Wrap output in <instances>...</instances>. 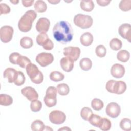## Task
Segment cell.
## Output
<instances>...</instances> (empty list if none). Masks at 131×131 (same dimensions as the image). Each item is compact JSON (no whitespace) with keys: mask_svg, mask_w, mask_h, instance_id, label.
<instances>
[{"mask_svg":"<svg viewBox=\"0 0 131 131\" xmlns=\"http://www.w3.org/2000/svg\"><path fill=\"white\" fill-rule=\"evenodd\" d=\"M53 34L57 41L66 44L72 41L74 34L71 25L63 20L55 24L53 28Z\"/></svg>","mask_w":131,"mask_h":131,"instance_id":"cell-1","label":"cell"},{"mask_svg":"<svg viewBox=\"0 0 131 131\" xmlns=\"http://www.w3.org/2000/svg\"><path fill=\"white\" fill-rule=\"evenodd\" d=\"M37 17L35 11L30 10L25 12L18 23L19 30L23 32H27L31 30L32 23Z\"/></svg>","mask_w":131,"mask_h":131,"instance_id":"cell-2","label":"cell"},{"mask_svg":"<svg viewBox=\"0 0 131 131\" xmlns=\"http://www.w3.org/2000/svg\"><path fill=\"white\" fill-rule=\"evenodd\" d=\"M27 75L30 77L31 80L35 84H40L43 80V75L38 67L33 63L28 64L26 68Z\"/></svg>","mask_w":131,"mask_h":131,"instance_id":"cell-3","label":"cell"},{"mask_svg":"<svg viewBox=\"0 0 131 131\" xmlns=\"http://www.w3.org/2000/svg\"><path fill=\"white\" fill-rule=\"evenodd\" d=\"M105 88L110 93L121 95L126 91V84L123 81H116L112 79L106 82Z\"/></svg>","mask_w":131,"mask_h":131,"instance_id":"cell-4","label":"cell"},{"mask_svg":"<svg viewBox=\"0 0 131 131\" xmlns=\"http://www.w3.org/2000/svg\"><path fill=\"white\" fill-rule=\"evenodd\" d=\"M74 23L76 26L82 29H88L92 26L93 20L90 15L79 13L74 16Z\"/></svg>","mask_w":131,"mask_h":131,"instance_id":"cell-5","label":"cell"},{"mask_svg":"<svg viewBox=\"0 0 131 131\" xmlns=\"http://www.w3.org/2000/svg\"><path fill=\"white\" fill-rule=\"evenodd\" d=\"M57 92V89L54 86H49L47 88L43 101L48 107H52L56 104Z\"/></svg>","mask_w":131,"mask_h":131,"instance_id":"cell-6","label":"cell"},{"mask_svg":"<svg viewBox=\"0 0 131 131\" xmlns=\"http://www.w3.org/2000/svg\"><path fill=\"white\" fill-rule=\"evenodd\" d=\"M35 60L41 67H45L53 62L54 56L51 53L42 52L36 56Z\"/></svg>","mask_w":131,"mask_h":131,"instance_id":"cell-7","label":"cell"},{"mask_svg":"<svg viewBox=\"0 0 131 131\" xmlns=\"http://www.w3.org/2000/svg\"><path fill=\"white\" fill-rule=\"evenodd\" d=\"M13 29L10 26H4L0 29V38L4 43H8L12 39Z\"/></svg>","mask_w":131,"mask_h":131,"instance_id":"cell-8","label":"cell"},{"mask_svg":"<svg viewBox=\"0 0 131 131\" xmlns=\"http://www.w3.org/2000/svg\"><path fill=\"white\" fill-rule=\"evenodd\" d=\"M66 119V116L64 113L59 110L52 111L49 114V120L53 124H61Z\"/></svg>","mask_w":131,"mask_h":131,"instance_id":"cell-9","label":"cell"},{"mask_svg":"<svg viewBox=\"0 0 131 131\" xmlns=\"http://www.w3.org/2000/svg\"><path fill=\"white\" fill-rule=\"evenodd\" d=\"M121 108L120 105L114 102L109 103L105 109V112L107 116L112 118H116L120 114Z\"/></svg>","mask_w":131,"mask_h":131,"instance_id":"cell-10","label":"cell"},{"mask_svg":"<svg viewBox=\"0 0 131 131\" xmlns=\"http://www.w3.org/2000/svg\"><path fill=\"white\" fill-rule=\"evenodd\" d=\"M63 54L64 56L72 58L76 61L79 57L80 54V49L77 47H67L63 49Z\"/></svg>","mask_w":131,"mask_h":131,"instance_id":"cell-11","label":"cell"},{"mask_svg":"<svg viewBox=\"0 0 131 131\" xmlns=\"http://www.w3.org/2000/svg\"><path fill=\"white\" fill-rule=\"evenodd\" d=\"M50 26V20L46 17L39 18L35 26L36 30L39 33H46L48 31Z\"/></svg>","mask_w":131,"mask_h":131,"instance_id":"cell-12","label":"cell"},{"mask_svg":"<svg viewBox=\"0 0 131 131\" xmlns=\"http://www.w3.org/2000/svg\"><path fill=\"white\" fill-rule=\"evenodd\" d=\"M118 32L122 38L127 39L129 42H131V26L130 24L124 23L121 25L119 28Z\"/></svg>","mask_w":131,"mask_h":131,"instance_id":"cell-13","label":"cell"},{"mask_svg":"<svg viewBox=\"0 0 131 131\" xmlns=\"http://www.w3.org/2000/svg\"><path fill=\"white\" fill-rule=\"evenodd\" d=\"M21 94L26 97L29 101L37 100L38 98V95L34 88L31 86H26L21 89Z\"/></svg>","mask_w":131,"mask_h":131,"instance_id":"cell-14","label":"cell"},{"mask_svg":"<svg viewBox=\"0 0 131 131\" xmlns=\"http://www.w3.org/2000/svg\"><path fill=\"white\" fill-rule=\"evenodd\" d=\"M60 65L62 69L66 72H71L74 66V61L69 57H62L60 60Z\"/></svg>","mask_w":131,"mask_h":131,"instance_id":"cell-15","label":"cell"},{"mask_svg":"<svg viewBox=\"0 0 131 131\" xmlns=\"http://www.w3.org/2000/svg\"><path fill=\"white\" fill-rule=\"evenodd\" d=\"M125 73V68L121 64L115 63L112 66L111 69V74L115 78H120Z\"/></svg>","mask_w":131,"mask_h":131,"instance_id":"cell-16","label":"cell"},{"mask_svg":"<svg viewBox=\"0 0 131 131\" xmlns=\"http://www.w3.org/2000/svg\"><path fill=\"white\" fill-rule=\"evenodd\" d=\"M17 73V71L14 69L12 68H8L4 71L3 76L4 78H7L9 83H14Z\"/></svg>","mask_w":131,"mask_h":131,"instance_id":"cell-17","label":"cell"},{"mask_svg":"<svg viewBox=\"0 0 131 131\" xmlns=\"http://www.w3.org/2000/svg\"><path fill=\"white\" fill-rule=\"evenodd\" d=\"M93 36L90 32L83 33L80 37V41L84 46H89L93 42Z\"/></svg>","mask_w":131,"mask_h":131,"instance_id":"cell-18","label":"cell"},{"mask_svg":"<svg viewBox=\"0 0 131 131\" xmlns=\"http://www.w3.org/2000/svg\"><path fill=\"white\" fill-rule=\"evenodd\" d=\"M80 6L81 9L85 11L90 12L94 8V4L93 1H82L80 2Z\"/></svg>","mask_w":131,"mask_h":131,"instance_id":"cell-19","label":"cell"},{"mask_svg":"<svg viewBox=\"0 0 131 131\" xmlns=\"http://www.w3.org/2000/svg\"><path fill=\"white\" fill-rule=\"evenodd\" d=\"M80 68L85 71H89L92 67V62L89 58H83L79 61Z\"/></svg>","mask_w":131,"mask_h":131,"instance_id":"cell-20","label":"cell"},{"mask_svg":"<svg viewBox=\"0 0 131 131\" xmlns=\"http://www.w3.org/2000/svg\"><path fill=\"white\" fill-rule=\"evenodd\" d=\"M34 8L37 12L42 13L47 10V6L43 1L38 0L35 2L34 5Z\"/></svg>","mask_w":131,"mask_h":131,"instance_id":"cell-21","label":"cell"},{"mask_svg":"<svg viewBox=\"0 0 131 131\" xmlns=\"http://www.w3.org/2000/svg\"><path fill=\"white\" fill-rule=\"evenodd\" d=\"M130 57V54L128 51L125 50H120L117 55V58L118 60L122 62H127Z\"/></svg>","mask_w":131,"mask_h":131,"instance_id":"cell-22","label":"cell"},{"mask_svg":"<svg viewBox=\"0 0 131 131\" xmlns=\"http://www.w3.org/2000/svg\"><path fill=\"white\" fill-rule=\"evenodd\" d=\"M56 89L58 94L61 96L67 95L70 92V88L68 85L64 83L58 84L57 85Z\"/></svg>","mask_w":131,"mask_h":131,"instance_id":"cell-23","label":"cell"},{"mask_svg":"<svg viewBox=\"0 0 131 131\" xmlns=\"http://www.w3.org/2000/svg\"><path fill=\"white\" fill-rule=\"evenodd\" d=\"M33 42L31 38L25 36L23 37L20 40V45L24 49H29L33 46Z\"/></svg>","mask_w":131,"mask_h":131,"instance_id":"cell-24","label":"cell"},{"mask_svg":"<svg viewBox=\"0 0 131 131\" xmlns=\"http://www.w3.org/2000/svg\"><path fill=\"white\" fill-rule=\"evenodd\" d=\"M13 102L12 97L8 95L2 94L0 95V104L3 106L10 105Z\"/></svg>","mask_w":131,"mask_h":131,"instance_id":"cell-25","label":"cell"},{"mask_svg":"<svg viewBox=\"0 0 131 131\" xmlns=\"http://www.w3.org/2000/svg\"><path fill=\"white\" fill-rule=\"evenodd\" d=\"M112 126L111 121L106 118H102L99 128L103 131H107L110 129Z\"/></svg>","mask_w":131,"mask_h":131,"instance_id":"cell-26","label":"cell"},{"mask_svg":"<svg viewBox=\"0 0 131 131\" xmlns=\"http://www.w3.org/2000/svg\"><path fill=\"white\" fill-rule=\"evenodd\" d=\"M122 45L121 41L117 38H113L109 43L111 49L114 51H118L120 50L122 47Z\"/></svg>","mask_w":131,"mask_h":131,"instance_id":"cell-27","label":"cell"},{"mask_svg":"<svg viewBox=\"0 0 131 131\" xmlns=\"http://www.w3.org/2000/svg\"><path fill=\"white\" fill-rule=\"evenodd\" d=\"M45 125L43 122L40 120H34L31 124V129L34 131H42L44 130Z\"/></svg>","mask_w":131,"mask_h":131,"instance_id":"cell-28","label":"cell"},{"mask_svg":"<svg viewBox=\"0 0 131 131\" xmlns=\"http://www.w3.org/2000/svg\"><path fill=\"white\" fill-rule=\"evenodd\" d=\"M30 63H31V61L29 58L21 55L19 56L17 61V64L22 68H26L27 66Z\"/></svg>","mask_w":131,"mask_h":131,"instance_id":"cell-29","label":"cell"},{"mask_svg":"<svg viewBox=\"0 0 131 131\" xmlns=\"http://www.w3.org/2000/svg\"><path fill=\"white\" fill-rule=\"evenodd\" d=\"M50 78L51 80L57 82L60 81L64 78V75L62 73L59 72V71H53L50 74Z\"/></svg>","mask_w":131,"mask_h":131,"instance_id":"cell-30","label":"cell"},{"mask_svg":"<svg viewBox=\"0 0 131 131\" xmlns=\"http://www.w3.org/2000/svg\"><path fill=\"white\" fill-rule=\"evenodd\" d=\"M49 37L46 33H40L36 38L37 43L39 46H43L49 40Z\"/></svg>","mask_w":131,"mask_h":131,"instance_id":"cell-31","label":"cell"},{"mask_svg":"<svg viewBox=\"0 0 131 131\" xmlns=\"http://www.w3.org/2000/svg\"><path fill=\"white\" fill-rule=\"evenodd\" d=\"M93 111L88 107H83L80 111V116L84 120L88 121L91 116L93 114Z\"/></svg>","mask_w":131,"mask_h":131,"instance_id":"cell-32","label":"cell"},{"mask_svg":"<svg viewBox=\"0 0 131 131\" xmlns=\"http://www.w3.org/2000/svg\"><path fill=\"white\" fill-rule=\"evenodd\" d=\"M120 128L125 131H129L131 129V121L128 118H123L120 122Z\"/></svg>","mask_w":131,"mask_h":131,"instance_id":"cell-33","label":"cell"},{"mask_svg":"<svg viewBox=\"0 0 131 131\" xmlns=\"http://www.w3.org/2000/svg\"><path fill=\"white\" fill-rule=\"evenodd\" d=\"M25 80L26 78L24 73L21 71H17V73L14 81V83L17 86H20L25 83Z\"/></svg>","mask_w":131,"mask_h":131,"instance_id":"cell-34","label":"cell"},{"mask_svg":"<svg viewBox=\"0 0 131 131\" xmlns=\"http://www.w3.org/2000/svg\"><path fill=\"white\" fill-rule=\"evenodd\" d=\"M101 117L96 114H92L89 119V121L91 124L92 125L96 126L97 127H99L100 123L101 120Z\"/></svg>","mask_w":131,"mask_h":131,"instance_id":"cell-35","label":"cell"},{"mask_svg":"<svg viewBox=\"0 0 131 131\" xmlns=\"http://www.w3.org/2000/svg\"><path fill=\"white\" fill-rule=\"evenodd\" d=\"M92 107L95 111H99L101 110L104 106L102 101L98 98H94L91 102Z\"/></svg>","mask_w":131,"mask_h":131,"instance_id":"cell-36","label":"cell"},{"mask_svg":"<svg viewBox=\"0 0 131 131\" xmlns=\"http://www.w3.org/2000/svg\"><path fill=\"white\" fill-rule=\"evenodd\" d=\"M119 8L123 11H127L131 9V0H122L119 4Z\"/></svg>","mask_w":131,"mask_h":131,"instance_id":"cell-37","label":"cell"},{"mask_svg":"<svg viewBox=\"0 0 131 131\" xmlns=\"http://www.w3.org/2000/svg\"><path fill=\"white\" fill-rule=\"evenodd\" d=\"M42 107V103L37 100H34L31 101L30 104V108L31 110L34 112H37L39 111Z\"/></svg>","mask_w":131,"mask_h":131,"instance_id":"cell-38","label":"cell"},{"mask_svg":"<svg viewBox=\"0 0 131 131\" xmlns=\"http://www.w3.org/2000/svg\"><path fill=\"white\" fill-rule=\"evenodd\" d=\"M95 52L97 56L99 57H103L106 55V49L103 45H99L96 48Z\"/></svg>","mask_w":131,"mask_h":131,"instance_id":"cell-39","label":"cell"},{"mask_svg":"<svg viewBox=\"0 0 131 131\" xmlns=\"http://www.w3.org/2000/svg\"><path fill=\"white\" fill-rule=\"evenodd\" d=\"M0 11H1V15L4 14H8L9 13L10 11H11V9L10 7L7 5L5 3H1L0 4Z\"/></svg>","mask_w":131,"mask_h":131,"instance_id":"cell-40","label":"cell"},{"mask_svg":"<svg viewBox=\"0 0 131 131\" xmlns=\"http://www.w3.org/2000/svg\"><path fill=\"white\" fill-rule=\"evenodd\" d=\"M20 55L17 52H14L11 53L9 56V61L13 64H17V61L18 58Z\"/></svg>","mask_w":131,"mask_h":131,"instance_id":"cell-41","label":"cell"},{"mask_svg":"<svg viewBox=\"0 0 131 131\" xmlns=\"http://www.w3.org/2000/svg\"><path fill=\"white\" fill-rule=\"evenodd\" d=\"M43 48L46 50H51L53 49L54 43L53 41L49 38L47 42L42 46Z\"/></svg>","mask_w":131,"mask_h":131,"instance_id":"cell-42","label":"cell"},{"mask_svg":"<svg viewBox=\"0 0 131 131\" xmlns=\"http://www.w3.org/2000/svg\"><path fill=\"white\" fill-rule=\"evenodd\" d=\"M98 5L102 7L106 6L109 5L111 1H107V0H97L96 1Z\"/></svg>","mask_w":131,"mask_h":131,"instance_id":"cell-43","label":"cell"},{"mask_svg":"<svg viewBox=\"0 0 131 131\" xmlns=\"http://www.w3.org/2000/svg\"><path fill=\"white\" fill-rule=\"evenodd\" d=\"M34 3V0L31 1H22L23 5L25 7H29L32 6Z\"/></svg>","mask_w":131,"mask_h":131,"instance_id":"cell-44","label":"cell"},{"mask_svg":"<svg viewBox=\"0 0 131 131\" xmlns=\"http://www.w3.org/2000/svg\"><path fill=\"white\" fill-rule=\"evenodd\" d=\"M58 130H71V129L68 126H64L62 128H59Z\"/></svg>","mask_w":131,"mask_h":131,"instance_id":"cell-45","label":"cell"},{"mask_svg":"<svg viewBox=\"0 0 131 131\" xmlns=\"http://www.w3.org/2000/svg\"><path fill=\"white\" fill-rule=\"evenodd\" d=\"M48 2L51 3L52 4L55 5L58 3L60 2V1H50V0H48Z\"/></svg>","mask_w":131,"mask_h":131,"instance_id":"cell-46","label":"cell"},{"mask_svg":"<svg viewBox=\"0 0 131 131\" xmlns=\"http://www.w3.org/2000/svg\"><path fill=\"white\" fill-rule=\"evenodd\" d=\"M53 130L52 128H50V126H45V128H44V130Z\"/></svg>","mask_w":131,"mask_h":131,"instance_id":"cell-47","label":"cell"},{"mask_svg":"<svg viewBox=\"0 0 131 131\" xmlns=\"http://www.w3.org/2000/svg\"><path fill=\"white\" fill-rule=\"evenodd\" d=\"M10 2L14 5H16L19 3V1H10Z\"/></svg>","mask_w":131,"mask_h":131,"instance_id":"cell-48","label":"cell"}]
</instances>
